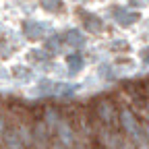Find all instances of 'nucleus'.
Wrapping results in <instances>:
<instances>
[{
  "instance_id": "f257e3e1",
  "label": "nucleus",
  "mask_w": 149,
  "mask_h": 149,
  "mask_svg": "<svg viewBox=\"0 0 149 149\" xmlns=\"http://www.w3.org/2000/svg\"><path fill=\"white\" fill-rule=\"evenodd\" d=\"M147 137H149V126H147Z\"/></svg>"
},
{
  "instance_id": "f03ea898",
  "label": "nucleus",
  "mask_w": 149,
  "mask_h": 149,
  "mask_svg": "<svg viewBox=\"0 0 149 149\" xmlns=\"http://www.w3.org/2000/svg\"><path fill=\"white\" fill-rule=\"evenodd\" d=\"M54 149H62V147H54Z\"/></svg>"
}]
</instances>
